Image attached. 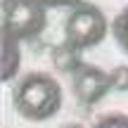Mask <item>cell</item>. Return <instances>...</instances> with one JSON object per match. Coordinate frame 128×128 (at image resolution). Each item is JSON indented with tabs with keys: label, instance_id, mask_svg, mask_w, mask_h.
<instances>
[{
	"label": "cell",
	"instance_id": "277c9868",
	"mask_svg": "<svg viewBox=\"0 0 128 128\" xmlns=\"http://www.w3.org/2000/svg\"><path fill=\"white\" fill-rule=\"evenodd\" d=\"M112 90V76L97 66H83L74 78V95L83 107L100 102Z\"/></svg>",
	"mask_w": 128,
	"mask_h": 128
},
{
	"label": "cell",
	"instance_id": "7a4b0ae2",
	"mask_svg": "<svg viewBox=\"0 0 128 128\" xmlns=\"http://www.w3.org/2000/svg\"><path fill=\"white\" fill-rule=\"evenodd\" d=\"M109 33V22L97 5H78L64 24V45L69 50H88L100 45Z\"/></svg>",
	"mask_w": 128,
	"mask_h": 128
},
{
	"label": "cell",
	"instance_id": "3957f363",
	"mask_svg": "<svg viewBox=\"0 0 128 128\" xmlns=\"http://www.w3.org/2000/svg\"><path fill=\"white\" fill-rule=\"evenodd\" d=\"M48 10L36 0H2V36L12 40L33 38L45 28Z\"/></svg>",
	"mask_w": 128,
	"mask_h": 128
},
{
	"label": "cell",
	"instance_id": "5b68a950",
	"mask_svg": "<svg viewBox=\"0 0 128 128\" xmlns=\"http://www.w3.org/2000/svg\"><path fill=\"white\" fill-rule=\"evenodd\" d=\"M17 69H19V43L2 36V78L10 81Z\"/></svg>",
	"mask_w": 128,
	"mask_h": 128
},
{
	"label": "cell",
	"instance_id": "8992f818",
	"mask_svg": "<svg viewBox=\"0 0 128 128\" xmlns=\"http://www.w3.org/2000/svg\"><path fill=\"white\" fill-rule=\"evenodd\" d=\"M112 36H114L116 45L121 48V52L128 55V5L114 17V22H112Z\"/></svg>",
	"mask_w": 128,
	"mask_h": 128
},
{
	"label": "cell",
	"instance_id": "ba28073f",
	"mask_svg": "<svg viewBox=\"0 0 128 128\" xmlns=\"http://www.w3.org/2000/svg\"><path fill=\"white\" fill-rule=\"evenodd\" d=\"M109 76H112V88L114 90H128V66L112 69Z\"/></svg>",
	"mask_w": 128,
	"mask_h": 128
},
{
	"label": "cell",
	"instance_id": "9c48e42d",
	"mask_svg": "<svg viewBox=\"0 0 128 128\" xmlns=\"http://www.w3.org/2000/svg\"><path fill=\"white\" fill-rule=\"evenodd\" d=\"M38 5H43L45 10H60V7H78L83 5V0H36Z\"/></svg>",
	"mask_w": 128,
	"mask_h": 128
},
{
	"label": "cell",
	"instance_id": "6da1fadb",
	"mask_svg": "<svg viewBox=\"0 0 128 128\" xmlns=\"http://www.w3.org/2000/svg\"><path fill=\"white\" fill-rule=\"evenodd\" d=\"M14 109L26 121H48L62 109V86L45 71H33L19 81L12 92Z\"/></svg>",
	"mask_w": 128,
	"mask_h": 128
},
{
	"label": "cell",
	"instance_id": "30bf717a",
	"mask_svg": "<svg viewBox=\"0 0 128 128\" xmlns=\"http://www.w3.org/2000/svg\"><path fill=\"white\" fill-rule=\"evenodd\" d=\"M64 128H83V126H78V124H69V126H64Z\"/></svg>",
	"mask_w": 128,
	"mask_h": 128
},
{
	"label": "cell",
	"instance_id": "52a82bcc",
	"mask_svg": "<svg viewBox=\"0 0 128 128\" xmlns=\"http://www.w3.org/2000/svg\"><path fill=\"white\" fill-rule=\"evenodd\" d=\"M92 128H128V116L121 112H112V114L100 116L92 124Z\"/></svg>",
	"mask_w": 128,
	"mask_h": 128
}]
</instances>
